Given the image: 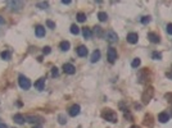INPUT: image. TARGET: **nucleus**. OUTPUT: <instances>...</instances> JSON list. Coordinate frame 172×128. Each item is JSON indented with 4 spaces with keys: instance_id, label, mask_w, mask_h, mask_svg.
I'll return each mask as SVG.
<instances>
[{
    "instance_id": "f257e3e1",
    "label": "nucleus",
    "mask_w": 172,
    "mask_h": 128,
    "mask_svg": "<svg viewBox=\"0 0 172 128\" xmlns=\"http://www.w3.org/2000/svg\"><path fill=\"white\" fill-rule=\"evenodd\" d=\"M102 117H103L105 120H108V122H112V123H116L117 120H118L117 114H116V113H114L113 110H111V109H104L103 113H102Z\"/></svg>"
},
{
    "instance_id": "f03ea898",
    "label": "nucleus",
    "mask_w": 172,
    "mask_h": 128,
    "mask_svg": "<svg viewBox=\"0 0 172 128\" xmlns=\"http://www.w3.org/2000/svg\"><path fill=\"white\" fill-rule=\"evenodd\" d=\"M25 3L23 2H19V0H10V2L6 3V6L10 12H19L21 9L23 8Z\"/></svg>"
},
{
    "instance_id": "7ed1b4c3",
    "label": "nucleus",
    "mask_w": 172,
    "mask_h": 128,
    "mask_svg": "<svg viewBox=\"0 0 172 128\" xmlns=\"http://www.w3.org/2000/svg\"><path fill=\"white\" fill-rule=\"evenodd\" d=\"M18 83H19L21 88H23V90H28V88L31 87V82H30V80H28L27 77L22 76V74H21L19 78H18Z\"/></svg>"
},
{
    "instance_id": "20e7f679",
    "label": "nucleus",
    "mask_w": 172,
    "mask_h": 128,
    "mask_svg": "<svg viewBox=\"0 0 172 128\" xmlns=\"http://www.w3.org/2000/svg\"><path fill=\"white\" fill-rule=\"evenodd\" d=\"M105 39L108 42H111V44H114V42H117L118 41V36H117V33L114 32V31H108L105 33Z\"/></svg>"
},
{
    "instance_id": "39448f33",
    "label": "nucleus",
    "mask_w": 172,
    "mask_h": 128,
    "mask_svg": "<svg viewBox=\"0 0 172 128\" xmlns=\"http://www.w3.org/2000/svg\"><path fill=\"white\" fill-rule=\"evenodd\" d=\"M117 59V51H116V49L114 47H109L108 49V60L109 63H114Z\"/></svg>"
},
{
    "instance_id": "423d86ee",
    "label": "nucleus",
    "mask_w": 172,
    "mask_h": 128,
    "mask_svg": "<svg viewBox=\"0 0 172 128\" xmlns=\"http://www.w3.org/2000/svg\"><path fill=\"white\" fill-rule=\"evenodd\" d=\"M80 110H81V108H80V105H72L69 108V115L71 117H76V115H78L80 114Z\"/></svg>"
},
{
    "instance_id": "0eeeda50",
    "label": "nucleus",
    "mask_w": 172,
    "mask_h": 128,
    "mask_svg": "<svg viewBox=\"0 0 172 128\" xmlns=\"http://www.w3.org/2000/svg\"><path fill=\"white\" fill-rule=\"evenodd\" d=\"M63 70H64V72H66L67 74H73V73L76 72V68L72 66V64L67 63V64H64V66H63Z\"/></svg>"
},
{
    "instance_id": "6e6552de",
    "label": "nucleus",
    "mask_w": 172,
    "mask_h": 128,
    "mask_svg": "<svg viewBox=\"0 0 172 128\" xmlns=\"http://www.w3.org/2000/svg\"><path fill=\"white\" fill-rule=\"evenodd\" d=\"M138 40H139L138 33L131 32V33L127 35V42H130V44H136V42H138Z\"/></svg>"
},
{
    "instance_id": "1a4fd4ad",
    "label": "nucleus",
    "mask_w": 172,
    "mask_h": 128,
    "mask_svg": "<svg viewBox=\"0 0 172 128\" xmlns=\"http://www.w3.org/2000/svg\"><path fill=\"white\" fill-rule=\"evenodd\" d=\"M25 119H26V122H28V123H39V122H41V119L39 118V117H36V115H26L25 117Z\"/></svg>"
},
{
    "instance_id": "9d476101",
    "label": "nucleus",
    "mask_w": 172,
    "mask_h": 128,
    "mask_svg": "<svg viewBox=\"0 0 172 128\" xmlns=\"http://www.w3.org/2000/svg\"><path fill=\"white\" fill-rule=\"evenodd\" d=\"M148 39L153 42V44H158V42L161 41V39H159V36L157 33H154V32H150V33H148Z\"/></svg>"
},
{
    "instance_id": "9b49d317",
    "label": "nucleus",
    "mask_w": 172,
    "mask_h": 128,
    "mask_svg": "<svg viewBox=\"0 0 172 128\" xmlns=\"http://www.w3.org/2000/svg\"><path fill=\"white\" fill-rule=\"evenodd\" d=\"M76 51H77V55L78 56H86V55H88V49H86V46H84V45L78 46L76 49Z\"/></svg>"
},
{
    "instance_id": "f8f14e48",
    "label": "nucleus",
    "mask_w": 172,
    "mask_h": 128,
    "mask_svg": "<svg viewBox=\"0 0 172 128\" xmlns=\"http://www.w3.org/2000/svg\"><path fill=\"white\" fill-rule=\"evenodd\" d=\"M35 33H36L37 37H44L45 36V28L42 26H37L35 28Z\"/></svg>"
},
{
    "instance_id": "ddd939ff",
    "label": "nucleus",
    "mask_w": 172,
    "mask_h": 128,
    "mask_svg": "<svg viewBox=\"0 0 172 128\" xmlns=\"http://www.w3.org/2000/svg\"><path fill=\"white\" fill-rule=\"evenodd\" d=\"M13 120L16 122L17 124H23L25 122H26V119H25V117L22 115V114H16L13 117Z\"/></svg>"
},
{
    "instance_id": "4468645a",
    "label": "nucleus",
    "mask_w": 172,
    "mask_h": 128,
    "mask_svg": "<svg viewBox=\"0 0 172 128\" xmlns=\"http://www.w3.org/2000/svg\"><path fill=\"white\" fill-rule=\"evenodd\" d=\"M35 87H36L37 90H44L45 87V78H40V80L37 82H35Z\"/></svg>"
},
{
    "instance_id": "2eb2a0df",
    "label": "nucleus",
    "mask_w": 172,
    "mask_h": 128,
    "mask_svg": "<svg viewBox=\"0 0 172 128\" xmlns=\"http://www.w3.org/2000/svg\"><path fill=\"white\" fill-rule=\"evenodd\" d=\"M158 120L161 123H166L170 120V115H168V113H161V114L158 115Z\"/></svg>"
},
{
    "instance_id": "dca6fc26",
    "label": "nucleus",
    "mask_w": 172,
    "mask_h": 128,
    "mask_svg": "<svg viewBox=\"0 0 172 128\" xmlns=\"http://www.w3.org/2000/svg\"><path fill=\"white\" fill-rule=\"evenodd\" d=\"M152 96H153V88H150L149 94H148V91L144 92V95H143V100H144V103H148L150 99H152Z\"/></svg>"
},
{
    "instance_id": "f3484780",
    "label": "nucleus",
    "mask_w": 172,
    "mask_h": 128,
    "mask_svg": "<svg viewBox=\"0 0 172 128\" xmlns=\"http://www.w3.org/2000/svg\"><path fill=\"white\" fill-rule=\"evenodd\" d=\"M99 59H100V51L99 50H95L94 53L91 54V59L90 60H91V63H96Z\"/></svg>"
},
{
    "instance_id": "a211bd4d",
    "label": "nucleus",
    "mask_w": 172,
    "mask_h": 128,
    "mask_svg": "<svg viewBox=\"0 0 172 128\" xmlns=\"http://www.w3.org/2000/svg\"><path fill=\"white\" fill-rule=\"evenodd\" d=\"M59 47L62 49L63 51H68L69 50V47H71V44L68 41H62L61 44H59Z\"/></svg>"
},
{
    "instance_id": "6ab92c4d",
    "label": "nucleus",
    "mask_w": 172,
    "mask_h": 128,
    "mask_svg": "<svg viewBox=\"0 0 172 128\" xmlns=\"http://www.w3.org/2000/svg\"><path fill=\"white\" fill-rule=\"evenodd\" d=\"M98 18H99L100 22H105L107 18H108V16H107V13H105V12H99Z\"/></svg>"
},
{
    "instance_id": "aec40b11",
    "label": "nucleus",
    "mask_w": 172,
    "mask_h": 128,
    "mask_svg": "<svg viewBox=\"0 0 172 128\" xmlns=\"http://www.w3.org/2000/svg\"><path fill=\"white\" fill-rule=\"evenodd\" d=\"M82 35H84L85 39H90L92 36V32L89 30V28H84V30H82Z\"/></svg>"
},
{
    "instance_id": "412c9836",
    "label": "nucleus",
    "mask_w": 172,
    "mask_h": 128,
    "mask_svg": "<svg viewBox=\"0 0 172 128\" xmlns=\"http://www.w3.org/2000/svg\"><path fill=\"white\" fill-rule=\"evenodd\" d=\"M71 33L72 35H78L80 33V28H78L76 24H72L71 26Z\"/></svg>"
},
{
    "instance_id": "4be33fe9",
    "label": "nucleus",
    "mask_w": 172,
    "mask_h": 128,
    "mask_svg": "<svg viewBox=\"0 0 172 128\" xmlns=\"http://www.w3.org/2000/svg\"><path fill=\"white\" fill-rule=\"evenodd\" d=\"M76 18H77V21H78V22H81V23H82V22H85V21H86V16H85V13H78Z\"/></svg>"
},
{
    "instance_id": "5701e85b",
    "label": "nucleus",
    "mask_w": 172,
    "mask_h": 128,
    "mask_svg": "<svg viewBox=\"0 0 172 128\" xmlns=\"http://www.w3.org/2000/svg\"><path fill=\"white\" fill-rule=\"evenodd\" d=\"M48 6H49L48 2H40V3H37V8H40V9H46Z\"/></svg>"
},
{
    "instance_id": "b1692460",
    "label": "nucleus",
    "mask_w": 172,
    "mask_h": 128,
    "mask_svg": "<svg viewBox=\"0 0 172 128\" xmlns=\"http://www.w3.org/2000/svg\"><path fill=\"white\" fill-rule=\"evenodd\" d=\"M58 119H59V123L61 124H66L67 123V118H66V115H64V114H59Z\"/></svg>"
},
{
    "instance_id": "393cba45",
    "label": "nucleus",
    "mask_w": 172,
    "mask_h": 128,
    "mask_svg": "<svg viewBox=\"0 0 172 128\" xmlns=\"http://www.w3.org/2000/svg\"><path fill=\"white\" fill-rule=\"evenodd\" d=\"M2 58H3L4 60H9V59H10V53H9V51H3V53H2Z\"/></svg>"
},
{
    "instance_id": "a878e982",
    "label": "nucleus",
    "mask_w": 172,
    "mask_h": 128,
    "mask_svg": "<svg viewBox=\"0 0 172 128\" xmlns=\"http://www.w3.org/2000/svg\"><path fill=\"white\" fill-rule=\"evenodd\" d=\"M140 63H141L140 59H139V58H136V59H134V62L131 63V66H132L134 68H136V67H139V66H140Z\"/></svg>"
},
{
    "instance_id": "bb28decb",
    "label": "nucleus",
    "mask_w": 172,
    "mask_h": 128,
    "mask_svg": "<svg viewBox=\"0 0 172 128\" xmlns=\"http://www.w3.org/2000/svg\"><path fill=\"white\" fill-rule=\"evenodd\" d=\"M149 22H150V17H149V16H148V17L145 16V17H143V18H141V23L147 24V23H149Z\"/></svg>"
},
{
    "instance_id": "cd10ccee",
    "label": "nucleus",
    "mask_w": 172,
    "mask_h": 128,
    "mask_svg": "<svg viewBox=\"0 0 172 128\" xmlns=\"http://www.w3.org/2000/svg\"><path fill=\"white\" fill-rule=\"evenodd\" d=\"M94 32L98 35V36H102V27L96 26V27H95V30H94Z\"/></svg>"
},
{
    "instance_id": "c85d7f7f",
    "label": "nucleus",
    "mask_w": 172,
    "mask_h": 128,
    "mask_svg": "<svg viewBox=\"0 0 172 128\" xmlns=\"http://www.w3.org/2000/svg\"><path fill=\"white\" fill-rule=\"evenodd\" d=\"M58 74H59V72H58V68H57V67H54V68L52 69V76H53V77H57Z\"/></svg>"
},
{
    "instance_id": "c756f323",
    "label": "nucleus",
    "mask_w": 172,
    "mask_h": 128,
    "mask_svg": "<svg viewBox=\"0 0 172 128\" xmlns=\"http://www.w3.org/2000/svg\"><path fill=\"white\" fill-rule=\"evenodd\" d=\"M46 24H48L49 28H55V23L52 22V21H46Z\"/></svg>"
},
{
    "instance_id": "7c9ffc66",
    "label": "nucleus",
    "mask_w": 172,
    "mask_h": 128,
    "mask_svg": "<svg viewBox=\"0 0 172 128\" xmlns=\"http://www.w3.org/2000/svg\"><path fill=\"white\" fill-rule=\"evenodd\" d=\"M153 58H154L155 60H159V59L162 58V55H161L159 53H153Z\"/></svg>"
},
{
    "instance_id": "2f4dec72",
    "label": "nucleus",
    "mask_w": 172,
    "mask_h": 128,
    "mask_svg": "<svg viewBox=\"0 0 172 128\" xmlns=\"http://www.w3.org/2000/svg\"><path fill=\"white\" fill-rule=\"evenodd\" d=\"M167 33L172 35V23H168L167 24Z\"/></svg>"
},
{
    "instance_id": "473e14b6",
    "label": "nucleus",
    "mask_w": 172,
    "mask_h": 128,
    "mask_svg": "<svg viewBox=\"0 0 172 128\" xmlns=\"http://www.w3.org/2000/svg\"><path fill=\"white\" fill-rule=\"evenodd\" d=\"M50 51H52V50H50V47H49V46H45L44 49H42V53H44V54H49Z\"/></svg>"
},
{
    "instance_id": "72a5a7b5",
    "label": "nucleus",
    "mask_w": 172,
    "mask_h": 128,
    "mask_svg": "<svg viewBox=\"0 0 172 128\" xmlns=\"http://www.w3.org/2000/svg\"><path fill=\"white\" fill-rule=\"evenodd\" d=\"M166 97L168 99V101L172 104V94H168V95H166Z\"/></svg>"
},
{
    "instance_id": "f704fd0d",
    "label": "nucleus",
    "mask_w": 172,
    "mask_h": 128,
    "mask_svg": "<svg viewBox=\"0 0 172 128\" xmlns=\"http://www.w3.org/2000/svg\"><path fill=\"white\" fill-rule=\"evenodd\" d=\"M5 23V21H4V18L2 17V16H0V24H4Z\"/></svg>"
},
{
    "instance_id": "c9c22d12",
    "label": "nucleus",
    "mask_w": 172,
    "mask_h": 128,
    "mask_svg": "<svg viewBox=\"0 0 172 128\" xmlns=\"http://www.w3.org/2000/svg\"><path fill=\"white\" fill-rule=\"evenodd\" d=\"M62 4H71V0H63Z\"/></svg>"
},
{
    "instance_id": "e433bc0d",
    "label": "nucleus",
    "mask_w": 172,
    "mask_h": 128,
    "mask_svg": "<svg viewBox=\"0 0 172 128\" xmlns=\"http://www.w3.org/2000/svg\"><path fill=\"white\" fill-rule=\"evenodd\" d=\"M0 128H8V126L4 124V123H0Z\"/></svg>"
},
{
    "instance_id": "4c0bfd02",
    "label": "nucleus",
    "mask_w": 172,
    "mask_h": 128,
    "mask_svg": "<svg viewBox=\"0 0 172 128\" xmlns=\"http://www.w3.org/2000/svg\"><path fill=\"white\" fill-rule=\"evenodd\" d=\"M33 128H42V127H41V126L39 124V126H36V127H33Z\"/></svg>"
},
{
    "instance_id": "58836bf2",
    "label": "nucleus",
    "mask_w": 172,
    "mask_h": 128,
    "mask_svg": "<svg viewBox=\"0 0 172 128\" xmlns=\"http://www.w3.org/2000/svg\"><path fill=\"white\" fill-rule=\"evenodd\" d=\"M131 128H139V127H136V126H134V127H131Z\"/></svg>"
}]
</instances>
